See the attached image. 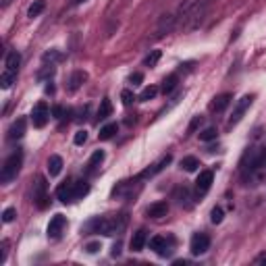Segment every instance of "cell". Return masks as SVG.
Masks as SVG:
<instances>
[{"label": "cell", "mask_w": 266, "mask_h": 266, "mask_svg": "<svg viewBox=\"0 0 266 266\" xmlns=\"http://www.w3.org/2000/svg\"><path fill=\"white\" fill-rule=\"evenodd\" d=\"M129 218L127 214H114V216H102V218H94L85 225V231L100 233V235H119L125 231Z\"/></svg>", "instance_id": "1"}, {"label": "cell", "mask_w": 266, "mask_h": 266, "mask_svg": "<svg viewBox=\"0 0 266 266\" xmlns=\"http://www.w3.org/2000/svg\"><path fill=\"white\" fill-rule=\"evenodd\" d=\"M19 65H21V54L19 52H9L6 54V62H4V71L0 75V88L9 90L15 83L19 75Z\"/></svg>", "instance_id": "2"}, {"label": "cell", "mask_w": 266, "mask_h": 266, "mask_svg": "<svg viewBox=\"0 0 266 266\" xmlns=\"http://www.w3.org/2000/svg\"><path fill=\"white\" fill-rule=\"evenodd\" d=\"M21 164H23V154H21V152L11 154L9 158H6L2 171H0V181H2V183H11L13 179L19 175Z\"/></svg>", "instance_id": "3"}, {"label": "cell", "mask_w": 266, "mask_h": 266, "mask_svg": "<svg viewBox=\"0 0 266 266\" xmlns=\"http://www.w3.org/2000/svg\"><path fill=\"white\" fill-rule=\"evenodd\" d=\"M254 102V94H246L241 100H237V104L235 108H233V114H231V119H229V127H233V125H237L241 119H244V114L249 111V106H252Z\"/></svg>", "instance_id": "4"}, {"label": "cell", "mask_w": 266, "mask_h": 266, "mask_svg": "<svg viewBox=\"0 0 266 266\" xmlns=\"http://www.w3.org/2000/svg\"><path fill=\"white\" fill-rule=\"evenodd\" d=\"M50 119V108L46 102H38L34 106V111H31V123H34V127L38 129H42L46 123H48Z\"/></svg>", "instance_id": "5"}, {"label": "cell", "mask_w": 266, "mask_h": 266, "mask_svg": "<svg viewBox=\"0 0 266 266\" xmlns=\"http://www.w3.org/2000/svg\"><path fill=\"white\" fill-rule=\"evenodd\" d=\"M190 249L193 256H202L206 254L210 249V237L206 235V233H195V235L191 237V244H190Z\"/></svg>", "instance_id": "6"}, {"label": "cell", "mask_w": 266, "mask_h": 266, "mask_svg": "<svg viewBox=\"0 0 266 266\" xmlns=\"http://www.w3.org/2000/svg\"><path fill=\"white\" fill-rule=\"evenodd\" d=\"M179 23L177 15H162L158 25H156V38H162L164 34H171V31L175 29V25Z\"/></svg>", "instance_id": "7"}, {"label": "cell", "mask_w": 266, "mask_h": 266, "mask_svg": "<svg viewBox=\"0 0 266 266\" xmlns=\"http://www.w3.org/2000/svg\"><path fill=\"white\" fill-rule=\"evenodd\" d=\"M65 227H67V218L62 216V214H54L52 218H50V223H48V237L50 239H57V237H60V233L65 231Z\"/></svg>", "instance_id": "8"}, {"label": "cell", "mask_w": 266, "mask_h": 266, "mask_svg": "<svg viewBox=\"0 0 266 266\" xmlns=\"http://www.w3.org/2000/svg\"><path fill=\"white\" fill-rule=\"evenodd\" d=\"M34 200L38 208H46V200H48V195H46V179L44 177H38V181L34 185Z\"/></svg>", "instance_id": "9"}, {"label": "cell", "mask_w": 266, "mask_h": 266, "mask_svg": "<svg viewBox=\"0 0 266 266\" xmlns=\"http://www.w3.org/2000/svg\"><path fill=\"white\" fill-rule=\"evenodd\" d=\"M171 160H173V156H171V154L162 156V158H160L158 162H156V164H152L150 169H146V171H144V173H142V177H144V179H148V177H154V175H158V173H160V171H162L164 167H169V164H171Z\"/></svg>", "instance_id": "10"}, {"label": "cell", "mask_w": 266, "mask_h": 266, "mask_svg": "<svg viewBox=\"0 0 266 266\" xmlns=\"http://www.w3.org/2000/svg\"><path fill=\"white\" fill-rule=\"evenodd\" d=\"M212 179H214L212 171H202V173H200L198 181H195V187H198V193H200V195L206 193V191L210 190V185H212Z\"/></svg>", "instance_id": "11"}, {"label": "cell", "mask_w": 266, "mask_h": 266, "mask_svg": "<svg viewBox=\"0 0 266 266\" xmlns=\"http://www.w3.org/2000/svg\"><path fill=\"white\" fill-rule=\"evenodd\" d=\"M146 212H148V216H150V218H162V216L169 214V204H167V202H156V204L148 206Z\"/></svg>", "instance_id": "12"}, {"label": "cell", "mask_w": 266, "mask_h": 266, "mask_svg": "<svg viewBox=\"0 0 266 266\" xmlns=\"http://www.w3.org/2000/svg\"><path fill=\"white\" fill-rule=\"evenodd\" d=\"M25 127H27L25 119H17V121H15L11 125V129H9V139H11V142H15V139H21L23 135H25Z\"/></svg>", "instance_id": "13"}, {"label": "cell", "mask_w": 266, "mask_h": 266, "mask_svg": "<svg viewBox=\"0 0 266 266\" xmlns=\"http://www.w3.org/2000/svg\"><path fill=\"white\" fill-rule=\"evenodd\" d=\"M150 249H154V252L160 254V256H167L171 252V249H169V241L164 239V237H160V235H156V237L150 239Z\"/></svg>", "instance_id": "14"}, {"label": "cell", "mask_w": 266, "mask_h": 266, "mask_svg": "<svg viewBox=\"0 0 266 266\" xmlns=\"http://www.w3.org/2000/svg\"><path fill=\"white\" fill-rule=\"evenodd\" d=\"M231 100H233V94H229V92H227V94H221V96L214 98V102L210 104V108H212L214 113H223L225 108L231 104Z\"/></svg>", "instance_id": "15"}, {"label": "cell", "mask_w": 266, "mask_h": 266, "mask_svg": "<svg viewBox=\"0 0 266 266\" xmlns=\"http://www.w3.org/2000/svg\"><path fill=\"white\" fill-rule=\"evenodd\" d=\"M57 198L62 202V204H67V202H75L73 183H65V185H60L58 190H57Z\"/></svg>", "instance_id": "16"}, {"label": "cell", "mask_w": 266, "mask_h": 266, "mask_svg": "<svg viewBox=\"0 0 266 266\" xmlns=\"http://www.w3.org/2000/svg\"><path fill=\"white\" fill-rule=\"evenodd\" d=\"M88 79V73L85 71H75L73 75H71V79H69V85H67V90L69 92H77L81 88V83Z\"/></svg>", "instance_id": "17"}, {"label": "cell", "mask_w": 266, "mask_h": 266, "mask_svg": "<svg viewBox=\"0 0 266 266\" xmlns=\"http://www.w3.org/2000/svg\"><path fill=\"white\" fill-rule=\"evenodd\" d=\"M131 249L133 252H142L144 246H146V231L144 229H139L137 233H133V237H131Z\"/></svg>", "instance_id": "18"}, {"label": "cell", "mask_w": 266, "mask_h": 266, "mask_svg": "<svg viewBox=\"0 0 266 266\" xmlns=\"http://www.w3.org/2000/svg\"><path fill=\"white\" fill-rule=\"evenodd\" d=\"M60 171H62V158L60 156H50L48 158V173H50V177H57V175H60Z\"/></svg>", "instance_id": "19"}, {"label": "cell", "mask_w": 266, "mask_h": 266, "mask_svg": "<svg viewBox=\"0 0 266 266\" xmlns=\"http://www.w3.org/2000/svg\"><path fill=\"white\" fill-rule=\"evenodd\" d=\"M46 9V0H34V4H29V9H27V17H40V15L44 13Z\"/></svg>", "instance_id": "20"}, {"label": "cell", "mask_w": 266, "mask_h": 266, "mask_svg": "<svg viewBox=\"0 0 266 266\" xmlns=\"http://www.w3.org/2000/svg\"><path fill=\"white\" fill-rule=\"evenodd\" d=\"M102 160H104V150H96V152H94L90 162H88V171H90V173H94V171L102 164Z\"/></svg>", "instance_id": "21"}, {"label": "cell", "mask_w": 266, "mask_h": 266, "mask_svg": "<svg viewBox=\"0 0 266 266\" xmlns=\"http://www.w3.org/2000/svg\"><path fill=\"white\" fill-rule=\"evenodd\" d=\"M181 169H185L187 173H193V171L200 169V160L195 158V156H185V158L181 160Z\"/></svg>", "instance_id": "22"}, {"label": "cell", "mask_w": 266, "mask_h": 266, "mask_svg": "<svg viewBox=\"0 0 266 266\" xmlns=\"http://www.w3.org/2000/svg\"><path fill=\"white\" fill-rule=\"evenodd\" d=\"M73 193H75V200H81L83 195L90 193V185L85 181H73Z\"/></svg>", "instance_id": "23"}, {"label": "cell", "mask_w": 266, "mask_h": 266, "mask_svg": "<svg viewBox=\"0 0 266 266\" xmlns=\"http://www.w3.org/2000/svg\"><path fill=\"white\" fill-rule=\"evenodd\" d=\"M116 133V123H108V125H104L102 129H100V133H98V137L102 139V142H106V139H111L113 135Z\"/></svg>", "instance_id": "24"}, {"label": "cell", "mask_w": 266, "mask_h": 266, "mask_svg": "<svg viewBox=\"0 0 266 266\" xmlns=\"http://www.w3.org/2000/svg\"><path fill=\"white\" fill-rule=\"evenodd\" d=\"M111 113H113V104H111V100L108 98H104L102 104H100V108H98V119L104 121L106 116H111Z\"/></svg>", "instance_id": "25"}, {"label": "cell", "mask_w": 266, "mask_h": 266, "mask_svg": "<svg viewBox=\"0 0 266 266\" xmlns=\"http://www.w3.org/2000/svg\"><path fill=\"white\" fill-rule=\"evenodd\" d=\"M156 94H158V88H156V85H148V88H144V92L139 94V102H148V100L156 98Z\"/></svg>", "instance_id": "26"}, {"label": "cell", "mask_w": 266, "mask_h": 266, "mask_svg": "<svg viewBox=\"0 0 266 266\" xmlns=\"http://www.w3.org/2000/svg\"><path fill=\"white\" fill-rule=\"evenodd\" d=\"M175 88H177V75H169L167 79L162 81V92L164 94H171Z\"/></svg>", "instance_id": "27"}, {"label": "cell", "mask_w": 266, "mask_h": 266, "mask_svg": "<svg viewBox=\"0 0 266 266\" xmlns=\"http://www.w3.org/2000/svg\"><path fill=\"white\" fill-rule=\"evenodd\" d=\"M160 57H162V52H160V50H152V52L146 57L144 65H146V67H156V62L160 60Z\"/></svg>", "instance_id": "28"}, {"label": "cell", "mask_w": 266, "mask_h": 266, "mask_svg": "<svg viewBox=\"0 0 266 266\" xmlns=\"http://www.w3.org/2000/svg\"><path fill=\"white\" fill-rule=\"evenodd\" d=\"M216 137H218V131L214 127H208V129H204V131L200 133L202 142H212V139H216Z\"/></svg>", "instance_id": "29"}, {"label": "cell", "mask_w": 266, "mask_h": 266, "mask_svg": "<svg viewBox=\"0 0 266 266\" xmlns=\"http://www.w3.org/2000/svg\"><path fill=\"white\" fill-rule=\"evenodd\" d=\"M210 221H212L214 225H221L223 223V208H212V212H210Z\"/></svg>", "instance_id": "30"}, {"label": "cell", "mask_w": 266, "mask_h": 266, "mask_svg": "<svg viewBox=\"0 0 266 266\" xmlns=\"http://www.w3.org/2000/svg\"><path fill=\"white\" fill-rule=\"evenodd\" d=\"M42 58H44V62L50 60V65H54L57 60H60V52H58V50H50V52H46Z\"/></svg>", "instance_id": "31"}, {"label": "cell", "mask_w": 266, "mask_h": 266, "mask_svg": "<svg viewBox=\"0 0 266 266\" xmlns=\"http://www.w3.org/2000/svg\"><path fill=\"white\" fill-rule=\"evenodd\" d=\"M15 216H17V210H15V208H6L4 212H2V223H13Z\"/></svg>", "instance_id": "32"}, {"label": "cell", "mask_w": 266, "mask_h": 266, "mask_svg": "<svg viewBox=\"0 0 266 266\" xmlns=\"http://www.w3.org/2000/svg\"><path fill=\"white\" fill-rule=\"evenodd\" d=\"M121 100H123V104H125V106H129V104L133 102V100H135V96H133V92H131V90H123V92H121Z\"/></svg>", "instance_id": "33"}, {"label": "cell", "mask_w": 266, "mask_h": 266, "mask_svg": "<svg viewBox=\"0 0 266 266\" xmlns=\"http://www.w3.org/2000/svg\"><path fill=\"white\" fill-rule=\"evenodd\" d=\"M73 142H75L77 146L85 144V142H88V133H85V131H77V133H75V137H73Z\"/></svg>", "instance_id": "34"}, {"label": "cell", "mask_w": 266, "mask_h": 266, "mask_svg": "<svg viewBox=\"0 0 266 266\" xmlns=\"http://www.w3.org/2000/svg\"><path fill=\"white\" fill-rule=\"evenodd\" d=\"M144 81V75L142 73H131V77H129V83H133V85H139V83H142Z\"/></svg>", "instance_id": "35"}, {"label": "cell", "mask_w": 266, "mask_h": 266, "mask_svg": "<svg viewBox=\"0 0 266 266\" xmlns=\"http://www.w3.org/2000/svg\"><path fill=\"white\" fill-rule=\"evenodd\" d=\"M200 123H202V116H195V119L190 123V127H187V133H193L195 129L200 127Z\"/></svg>", "instance_id": "36"}, {"label": "cell", "mask_w": 266, "mask_h": 266, "mask_svg": "<svg viewBox=\"0 0 266 266\" xmlns=\"http://www.w3.org/2000/svg\"><path fill=\"white\" fill-rule=\"evenodd\" d=\"M254 264H258V266H260V264H264V266H266V252L258 254V256L254 258Z\"/></svg>", "instance_id": "37"}, {"label": "cell", "mask_w": 266, "mask_h": 266, "mask_svg": "<svg viewBox=\"0 0 266 266\" xmlns=\"http://www.w3.org/2000/svg\"><path fill=\"white\" fill-rule=\"evenodd\" d=\"M54 116H57V119H62V114H65V108H62V106H54Z\"/></svg>", "instance_id": "38"}, {"label": "cell", "mask_w": 266, "mask_h": 266, "mask_svg": "<svg viewBox=\"0 0 266 266\" xmlns=\"http://www.w3.org/2000/svg\"><path fill=\"white\" fill-rule=\"evenodd\" d=\"M98 247H100L98 244H90V246H88V247H85V249H88V252H90V254H94V252H96V249H98Z\"/></svg>", "instance_id": "39"}, {"label": "cell", "mask_w": 266, "mask_h": 266, "mask_svg": "<svg viewBox=\"0 0 266 266\" xmlns=\"http://www.w3.org/2000/svg\"><path fill=\"white\" fill-rule=\"evenodd\" d=\"M119 254H121V246H119V244H116V246L113 247V256H119Z\"/></svg>", "instance_id": "40"}, {"label": "cell", "mask_w": 266, "mask_h": 266, "mask_svg": "<svg viewBox=\"0 0 266 266\" xmlns=\"http://www.w3.org/2000/svg\"><path fill=\"white\" fill-rule=\"evenodd\" d=\"M83 2H88V0H71V6H79Z\"/></svg>", "instance_id": "41"}, {"label": "cell", "mask_w": 266, "mask_h": 266, "mask_svg": "<svg viewBox=\"0 0 266 266\" xmlns=\"http://www.w3.org/2000/svg\"><path fill=\"white\" fill-rule=\"evenodd\" d=\"M13 2V0H2V9H6V6H9Z\"/></svg>", "instance_id": "42"}]
</instances>
